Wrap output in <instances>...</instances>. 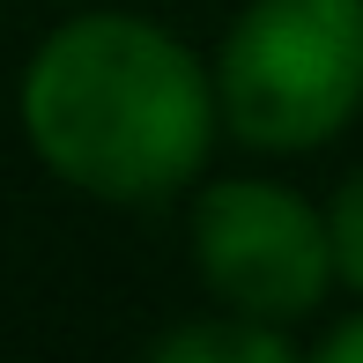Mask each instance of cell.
Listing matches in <instances>:
<instances>
[{"label": "cell", "instance_id": "cell-4", "mask_svg": "<svg viewBox=\"0 0 363 363\" xmlns=\"http://www.w3.org/2000/svg\"><path fill=\"white\" fill-rule=\"evenodd\" d=\"M141 363H304L289 326L245 319V311H208V319H178L148 341Z\"/></svg>", "mask_w": 363, "mask_h": 363}, {"label": "cell", "instance_id": "cell-2", "mask_svg": "<svg viewBox=\"0 0 363 363\" xmlns=\"http://www.w3.org/2000/svg\"><path fill=\"white\" fill-rule=\"evenodd\" d=\"M223 134L252 156H311L363 111V0H245L216 52Z\"/></svg>", "mask_w": 363, "mask_h": 363}, {"label": "cell", "instance_id": "cell-3", "mask_svg": "<svg viewBox=\"0 0 363 363\" xmlns=\"http://www.w3.org/2000/svg\"><path fill=\"white\" fill-rule=\"evenodd\" d=\"M193 274L223 311L296 326L341 289L326 208H311L282 178H216L186 216Z\"/></svg>", "mask_w": 363, "mask_h": 363}, {"label": "cell", "instance_id": "cell-5", "mask_svg": "<svg viewBox=\"0 0 363 363\" xmlns=\"http://www.w3.org/2000/svg\"><path fill=\"white\" fill-rule=\"evenodd\" d=\"M326 230H334V274L341 289L363 296V171H349L326 201Z\"/></svg>", "mask_w": 363, "mask_h": 363}, {"label": "cell", "instance_id": "cell-6", "mask_svg": "<svg viewBox=\"0 0 363 363\" xmlns=\"http://www.w3.org/2000/svg\"><path fill=\"white\" fill-rule=\"evenodd\" d=\"M304 363H363V296H356L349 319H334V326L319 334V349H311Z\"/></svg>", "mask_w": 363, "mask_h": 363}, {"label": "cell", "instance_id": "cell-1", "mask_svg": "<svg viewBox=\"0 0 363 363\" xmlns=\"http://www.w3.org/2000/svg\"><path fill=\"white\" fill-rule=\"evenodd\" d=\"M15 119L60 186L111 208H156L201 186L223 134V96L216 67L178 30L82 8L38 38Z\"/></svg>", "mask_w": 363, "mask_h": 363}]
</instances>
